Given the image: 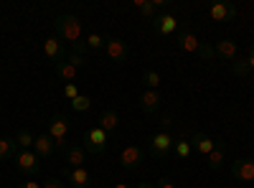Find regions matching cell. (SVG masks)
Wrapping results in <instances>:
<instances>
[{"label": "cell", "instance_id": "obj_23", "mask_svg": "<svg viewBox=\"0 0 254 188\" xmlns=\"http://www.w3.org/2000/svg\"><path fill=\"white\" fill-rule=\"evenodd\" d=\"M135 8H137V10H140V15H142V18H147V20H153V18L158 15V8H155L153 0H135Z\"/></svg>", "mask_w": 254, "mask_h": 188}, {"label": "cell", "instance_id": "obj_12", "mask_svg": "<svg viewBox=\"0 0 254 188\" xmlns=\"http://www.w3.org/2000/svg\"><path fill=\"white\" fill-rule=\"evenodd\" d=\"M160 102H163V97H160L158 89H145L142 97H140V110L145 115H153V112L160 110Z\"/></svg>", "mask_w": 254, "mask_h": 188}, {"label": "cell", "instance_id": "obj_2", "mask_svg": "<svg viewBox=\"0 0 254 188\" xmlns=\"http://www.w3.org/2000/svg\"><path fill=\"white\" fill-rule=\"evenodd\" d=\"M171 153H173V137H171V132H165V130L155 132L150 137V142H147V155L155 158V160H165Z\"/></svg>", "mask_w": 254, "mask_h": 188}, {"label": "cell", "instance_id": "obj_30", "mask_svg": "<svg viewBox=\"0 0 254 188\" xmlns=\"http://www.w3.org/2000/svg\"><path fill=\"white\" fill-rule=\"evenodd\" d=\"M64 97H66L69 102L76 99V97H79V87H76V84H66V87H64Z\"/></svg>", "mask_w": 254, "mask_h": 188}, {"label": "cell", "instance_id": "obj_15", "mask_svg": "<svg viewBox=\"0 0 254 188\" xmlns=\"http://www.w3.org/2000/svg\"><path fill=\"white\" fill-rule=\"evenodd\" d=\"M214 49H216V56H219V59H224V61H237L239 46H237L234 38H221Z\"/></svg>", "mask_w": 254, "mask_h": 188}, {"label": "cell", "instance_id": "obj_4", "mask_svg": "<svg viewBox=\"0 0 254 188\" xmlns=\"http://www.w3.org/2000/svg\"><path fill=\"white\" fill-rule=\"evenodd\" d=\"M104 148H107V132H104L102 127H89L87 132H84V150L87 153H104Z\"/></svg>", "mask_w": 254, "mask_h": 188}, {"label": "cell", "instance_id": "obj_9", "mask_svg": "<svg viewBox=\"0 0 254 188\" xmlns=\"http://www.w3.org/2000/svg\"><path fill=\"white\" fill-rule=\"evenodd\" d=\"M64 176H66V183L71 188H89L92 186V176L87 168H66L64 165Z\"/></svg>", "mask_w": 254, "mask_h": 188}, {"label": "cell", "instance_id": "obj_33", "mask_svg": "<svg viewBox=\"0 0 254 188\" xmlns=\"http://www.w3.org/2000/svg\"><path fill=\"white\" fill-rule=\"evenodd\" d=\"M66 61H69V64H74L76 69H81L84 64H87V61H84V56H79V54H69V56H66Z\"/></svg>", "mask_w": 254, "mask_h": 188}, {"label": "cell", "instance_id": "obj_31", "mask_svg": "<svg viewBox=\"0 0 254 188\" xmlns=\"http://www.w3.org/2000/svg\"><path fill=\"white\" fill-rule=\"evenodd\" d=\"M41 188H66V183H61L59 178H46L41 183Z\"/></svg>", "mask_w": 254, "mask_h": 188}, {"label": "cell", "instance_id": "obj_6", "mask_svg": "<svg viewBox=\"0 0 254 188\" xmlns=\"http://www.w3.org/2000/svg\"><path fill=\"white\" fill-rule=\"evenodd\" d=\"M15 168L26 176H36L41 171V158L33 153V150H20L15 155Z\"/></svg>", "mask_w": 254, "mask_h": 188}, {"label": "cell", "instance_id": "obj_24", "mask_svg": "<svg viewBox=\"0 0 254 188\" xmlns=\"http://www.w3.org/2000/svg\"><path fill=\"white\" fill-rule=\"evenodd\" d=\"M190 140H173V155L178 158V160H188V155H190Z\"/></svg>", "mask_w": 254, "mask_h": 188}, {"label": "cell", "instance_id": "obj_26", "mask_svg": "<svg viewBox=\"0 0 254 188\" xmlns=\"http://www.w3.org/2000/svg\"><path fill=\"white\" fill-rule=\"evenodd\" d=\"M142 81H145L147 89H158L160 87V74L153 71V69H147V71H142Z\"/></svg>", "mask_w": 254, "mask_h": 188}, {"label": "cell", "instance_id": "obj_1", "mask_svg": "<svg viewBox=\"0 0 254 188\" xmlns=\"http://www.w3.org/2000/svg\"><path fill=\"white\" fill-rule=\"evenodd\" d=\"M54 26H56V36L64 38L66 44H71V54H84L87 51V41L81 38V20L71 13H64L54 20Z\"/></svg>", "mask_w": 254, "mask_h": 188}, {"label": "cell", "instance_id": "obj_19", "mask_svg": "<svg viewBox=\"0 0 254 188\" xmlns=\"http://www.w3.org/2000/svg\"><path fill=\"white\" fill-rule=\"evenodd\" d=\"M190 148L198 150L201 155H208L211 150L216 148V140H211V137H208V135H203V132H196L193 137H190Z\"/></svg>", "mask_w": 254, "mask_h": 188}, {"label": "cell", "instance_id": "obj_22", "mask_svg": "<svg viewBox=\"0 0 254 188\" xmlns=\"http://www.w3.org/2000/svg\"><path fill=\"white\" fill-rule=\"evenodd\" d=\"M20 153L15 137H0V160H15V155Z\"/></svg>", "mask_w": 254, "mask_h": 188}, {"label": "cell", "instance_id": "obj_17", "mask_svg": "<svg viewBox=\"0 0 254 188\" xmlns=\"http://www.w3.org/2000/svg\"><path fill=\"white\" fill-rule=\"evenodd\" d=\"M206 158H208V168L211 171H221L224 163H226V142H219L216 140V148L211 150Z\"/></svg>", "mask_w": 254, "mask_h": 188}, {"label": "cell", "instance_id": "obj_29", "mask_svg": "<svg viewBox=\"0 0 254 188\" xmlns=\"http://www.w3.org/2000/svg\"><path fill=\"white\" fill-rule=\"evenodd\" d=\"M198 56H201V61H211L216 56V49L208 44V41H201V46H198Z\"/></svg>", "mask_w": 254, "mask_h": 188}, {"label": "cell", "instance_id": "obj_7", "mask_svg": "<svg viewBox=\"0 0 254 188\" xmlns=\"http://www.w3.org/2000/svg\"><path fill=\"white\" fill-rule=\"evenodd\" d=\"M208 18L214 20V23H229V20L237 18V5L234 3H226V0L214 3V5L208 8Z\"/></svg>", "mask_w": 254, "mask_h": 188}, {"label": "cell", "instance_id": "obj_34", "mask_svg": "<svg viewBox=\"0 0 254 188\" xmlns=\"http://www.w3.org/2000/svg\"><path fill=\"white\" fill-rule=\"evenodd\" d=\"M155 188H178V186H176V183H173L171 178H165V176H163V178H158Z\"/></svg>", "mask_w": 254, "mask_h": 188}, {"label": "cell", "instance_id": "obj_20", "mask_svg": "<svg viewBox=\"0 0 254 188\" xmlns=\"http://www.w3.org/2000/svg\"><path fill=\"white\" fill-rule=\"evenodd\" d=\"M117 125H120V115L115 112V110H104L102 112V117H99V122H97V127H102L104 132H115L117 130Z\"/></svg>", "mask_w": 254, "mask_h": 188}, {"label": "cell", "instance_id": "obj_25", "mask_svg": "<svg viewBox=\"0 0 254 188\" xmlns=\"http://www.w3.org/2000/svg\"><path fill=\"white\" fill-rule=\"evenodd\" d=\"M15 142H18V148H20V150H31V148H33V142H36V137H33L28 130H20V132L15 135Z\"/></svg>", "mask_w": 254, "mask_h": 188}, {"label": "cell", "instance_id": "obj_11", "mask_svg": "<svg viewBox=\"0 0 254 188\" xmlns=\"http://www.w3.org/2000/svg\"><path fill=\"white\" fill-rule=\"evenodd\" d=\"M44 54H46V59L54 61V64H59V61L66 59V49H64V44H61L59 36H49V38L44 41Z\"/></svg>", "mask_w": 254, "mask_h": 188}, {"label": "cell", "instance_id": "obj_32", "mask_svg": "<svg viewBox=\"0 0 254 188\" xmlns=\"http://www.w3.org/2000/svg\"><path fill=\"white\" fill-rule=\"evenodd\" d=\"M244 61H247V69H249V71H254V41L249 44V51H247Z\"/></svg>", "mask_w": 254, "mask_h": 188}, {"label": "cell", "instance_id": "obj_27", "mask_svg": "<svg viewBox=\"0 0 254 188\" xmlns=\"http://www.w3.org/2000/svg\"><path fill=\"white\" fill-rule=\"evenodd\" d=\"M89 107H92V99L87 94H79L76 99H71V110L74 112H87Z\"/></svg>", "mask_w": 254, "mask_h": 188}, {"label": "cell", "instance_id": "obj_21", "mask_svg": "<svg viewBox=\"0 0 254 188\" xmlns=\"http://www.w3.org/2000/svg\"><path fill=\"white\" fill-rule=\"evenodd\" d=\"M54 66H56V74H59L64 81H66V84H74V81H76V74H79V69H76L74 64H69L66 59H64V61H59V64H54Z\"/></svg>", "mask_w": 254, "mask_h": 188}, {"label": "cell", "instance_id": "obj_18", "mask_svg": "<svg viewBox=\"0 0 254 188\" xmlns=\"http://www.w3.org/2000/svg\"><path fill=\"white\" fill-rule=\"evenodd\" d=\"M54 150H56V148H54V140H51L49 132H44V135H38V137H36V142H33V153H36L41 160L49 158Z\"/></svg>", "mask_w": 254, "mask_h": 188}, {"label": "cell", "instance_id": "obj_37", "mask_svg": "<svg viewBox=\"0 0 254 188\" xmlns=\"http://www.w3.org/2000/svg\"><path fill=\"white\" fill-rule=\"evenodd\" d=\"M135 188H155V186H153V183H137Z\"/></svg>", "mask_w": 254, "mask_h": 188}, {"label": "cell", "instance_id": "obj_36", "mask_svg": "<svg viewBox=\"0 0 254 188\" xmlns=\"http://www.w3.org/2000/svg\"><path fill=\"white\" fill-rule=\"evenodd\" d=\"M160 125H163V130L168 132V127H171V125H173V120H171V117H163V120H160Z\"/></svg>", "mask_w": 254, "mask_h": 188}, {"label": "cell", "instance_id": "obj_13", "mask_svg": "<svg viewBox=\"0 0 254 188\" xmlns=\"http://www.w3.org/2000/svg\"><path fill=\"white\" fill-rule=\"evenodd\" d=\"M104 51H107V56L112 61H127V54H130V49H127V44L122 38H107Z\"/></svg>", "mask_w": 254, "mask_h": 188}, {"label": "cell", "instance_id": "obj_8", "mask_svg": "<svg viewBox=\"0 0 254 188\" xmlns=\"http://www.w3.org/2000/svg\"><path fill=\"white\" fill-rule=\"evenodd\" d=\"M176 28H178V18L173 13H158L153 18V31L158 36H173Z\"/></svg>", "mask_w": 254, "mask_h": 188}, {"label": "cell", "instance_id": "obj_3", "mask_svg": "<svg viewBox=\"0 0 254 188\" xmlns=\"http://www.w3.org/2000/svg\"><path fill=\"white\" fill-rule=\"evenodd\" d=\"M49 135L54 140V148L56 150H69L66 145V135H69V120L64 115H54L49 122Z\"/></svg>", "mask_w": 254, "mask_h": 188}, {"label": "cell", "instance_id": "obj_38", "mask_svg": "<svg viewBox=\"0 0 254 188\" xmlns=\"http://www.w3.org/2000/svg\"><path fill=\"white\" fill-rule=\"evenodd\" d=\"M115 188H132V186H127V183H115Z\"/></svg>", "mask_w": 254, "mask_h": 188}, {"label": "cell", "instance_id": "obj_10", "mask_svg": "<svg viewBox=\"0 0 254 188\" xmlns=\"http://www.w3.org/2000/svg\"><path fill=\"white\" fill-rule=\"evenodd\" d=\"M231 176L237 181H244V183H252L254 181V160H247V158H239L231 163Z\"/></svg>", "mask_w": 254, "mask_h": 188}, {"label": "cell", "instance_id": "obj_14", "mask_svg": "<svg viewBox=\"0 0 254 188\" xmlns=\"http://www.w3.org/2000/svg\"><path fill=\"white\" fill-rule=\"evenodd\" d=\"M176 46H178L181 51H186V54H198L201 41H198V36H196L193 31H183V33L176 36Z\"/></svg>", "mask_w": 254, "mask_h": 188}, {"label": "cell", "instance_id": "obj_28", "mask_svg": "<svg viewBox=\"0 0 254 188\" xmlns=\"http://www.w3.org/2000/svg\"><path fill=\"white\" fill-rule=\"evenodd\" d=\"M87 49H94V51H99V49H104V44H107V38L104 36H99V33H89L87 38Z\"/></svg>", "mask_w": 254, "mask_h": 188}, {"label": "cell", "instance_id": "obj_16", "mask_svg": "<svg viewBox=\"0 0 254 188\" xmlns=\"http://www.w3.org/2000/svg\"><path fill=\"white\" fill-rule=\"evenodd\" d=\"M84 163H87V150H84V145H69L66 168H84Z\"/></svg>", "mask_w": 254, "mask_h": 188}, {"label": "cell", "instance_id": "obj_5", "mask_svg": "<svg viewBox=\"0 0 254 188\" xmlns=\"http://www.w3.org/2000/svg\"><path fill=\"white\" fill-rule=\"evenodd\" d=\"M145 163V150L140 145H127V148L120 153V165L127 171H137L140 165Z\"/></svg>", "mask_w": 254, "mask_h": 188}, {"label": "cell", "instance_id": "obj_35", "mask_svg": "<svg viewBox=\"0 0 254 188\" xmlns=\"http://www.w3.org/2000/svg\"><path fill=\"white\" fill-rule=\"evenodd\" d=\"M18 188H41V183H36V181H26V183H20Z\"/></svg>", "mask_w": 254, "mask_h": 188}]
</instances>
